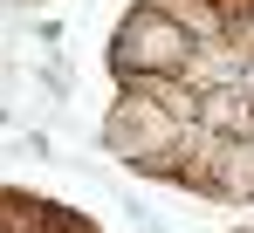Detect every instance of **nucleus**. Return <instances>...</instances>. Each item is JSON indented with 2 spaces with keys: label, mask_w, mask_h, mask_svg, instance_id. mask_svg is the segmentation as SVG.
Masks as SVG:
<instances>
[{
  "label": "nucleus",
  "mask_w": 254,
  "mask_h": 233,
  "mask_svg": "<svg viewBox=\"0 0 254 233\" xmlns=\"http://www.w3.org/2000/svg\"><path fill=\"white\" fill-rule=\"evenodd\" d=\"M179 130H186V116H172L165 103H151L144 89L117 82V103L103 110L96 144H103V158H117L124 172L165 178V172H172V151H179Z\"/></svg>",
  "instance_id": "nucleus-1"
},
{
  "label": "nucleus",
  "mask_w": 254,
  "mask_h": 233,
  "mask_svg": "<svg viewBox=\"0 0 254 233\" xmlns=\"http://www.w3.org/2000/svg\"><path fill=\"white\" fill-rule=\"evenodd\" d=\"M186 55H192V41L179 21H165L151 0H137L124 21H117V35H110V76L117 82H137V76H179L186 69Z\"/></svg>",
  "instance_id": "nucleus-2"
},
{
  "label": "nucleus",
  "mask_w": 254,
  "mask_h": 233,
  "mask_svg": "<svg viewBox=\"0 0 254 233\" xmlns=\"http://www.w3.org/2000/svg\"><path fill=\"white\" fill-rule=\"evenodd\" d=\"M165 21L186 28V41H220L227 35V21H220V0H151Z\"/></svg>",
  "instance_id": "nucleus-3"
},
{
  "label": "nucleus",
  "mask_w": 254,
  "mask_h": 233,
  "mask_svg": "<svg viewBox=\"0 0 254 233\" xmlns=\"http://www.w3.org/2000/svg\"><path fill=\"white\" fill-rule=\"evenodd\" d=\"M35 7H48V0H0V14H35Z\"/></svg>",
  "instance_id": "nucleus-4"
}]
</instances>
